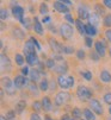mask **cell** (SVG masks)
<instances>
[{"label":"cell","instance_id":"cell-49","mask_svg":"<svg viewBox=\"0 0 111 120\" xmlns=\"http://www.w3.org/2000/svg\"><path fill=\"white\" fill-rule=\"evenodd\" d=\"M103 5L107 8H111V0H104L103 1Z\"/></svg>","mask_w":111,"mask_h":120},{"label":"cell","instance_id":"cell-40","mask_svg":"<svg viewBox=\"0 0 111 120\" xmlns=\"http://www.w3.org/2000/svg\"><path fill=\"white\" fill-rule=\"evenodd\" d=\"M16 116V111H8L6 114V119L7 120H13V118Z\"/></svg>","mask_w":111,"mask_h":120},{"label":"cell","instance_id":"cell-38","mask_svg":"<svg viewBox=\"0 0 111 120\" xmlns=\"http://www.w3.org/2000/svg\"><path fill=\"white\" fill-rule=\"evenodd\" d=\"M22 24H23V26L25 29H30L31 27V20L29 18H24V20L22 22Z\"/></svg>","mask_w":111,"mask_h":120},{"label":"cell","instance_id":"cell-56","mask_svg":"<svg viewBox=\"0 0 111 120\" xmlns=\"http://www.w3.org/2000/svg\"><path fill=\"white\" fill-rule=\"evenodd\" d=\"M109 55H110V57H111V48L109 49Z\"/></svg>","mask_w":111,"mask_h":120},{"label":"cell","instance_id":"cell-29","mask_svg":"<svg viewBox=\"0 0 111 120\" xmlns=\"http://www.w3.org/2000/svg\"><path fill=\"white\" fill-rule=\"evenodd\" d=\"M13 36H14L16 38H18V39H23V38H24V32H23L21 29L16 27V29L13 30Z\"/></svg>","mask_w":111,"mask_h":120},{"label":"cell","instance_id":"cell-53","mask_svg":"<svg viewBox=\"0 0 111 120\" xmlns=\"http://www.w3.org/2000/svg\"><path fill=\"white\" fill-rule=\"evenodd\" d=\"M63 4L65 5H72V1H69V0H63Z\"/></svg>","mask_w":111,"mask_h":120},{"label":"cell","instance_id":"cell-57","mask_svg":"<svg viewBox=\"0 0 111 120\" xmlns=\"http://www.w3.org/2000/svg\"><path fill=\"white\" fill-rule=\"evenodd\" d=\"M109 113H110V115H111V106L109 107Z\"/></svg>","mask_w":111,"mask_h":120},{"label":"cell","instance_id":"cell-24","mask_svg":"<svg viewBox=\"0 0 111 120\" xmlns=\"http://www.w3.org/2000/svg\"><path fill=\"white\" fill-rule=\"evenodd\" d=\"M82 112H84L85 120H96V114L90 108H85V109H82Z\"/></svg>","mask_w":111,"mask_h":120},{"label":"cell","instance_id":"cell-16","mask_svg":"<svg viewBox=\"0 0 111 120\" xmlns=\"http://www.w3.org/2000/svg\"><path fill=\"white\" fill-rule=\"evenodd\" d=\"M33 30H35V32L37 33V35H43V25H42V23L40 22V19L37 18V17H35L33 18Z\"/></svg>","mask_w":111,"mask_h":120},{"label":"cell","instance_id":"cell-46","mask_svg":"<svg viewBox=\"0 0 111 120\" xmlns=\"http://www.w3.org/2000/svg\"><path fill=\"white\" fill-rule=\"evenodd\" d=\"M29 74H30V70H29V68H28V67H23V69H22V75L26 77V76H28Z\"/></svg>","mask_w":111,"mask_h":120},{"label":"cell","instance_id":"cell-13","mask_svg":"<svg viewBox=\"0 0 111 120\" xmlns=\"http://www.w3.org/2000/svg\"><path fill=\"white\" fill-rule=\"evenodd\" d=\"M87 20H88V24H90V25L97 27V26L100 24V15H99L97 12H92V13L90 14V17H88Z\"/></svg>","mask_w":111,"mask_h":120},{"label":"cell","instance_id":"cell-34","mask_svg":"<svg viewBox=\"0 0 111 120\" xmlns=\"http://www.w3.org/2000/svg\"><path fill=\"white\" fill-rule=\"evenodd\" d=\"M40 13L44 17V15H47V13H48V5L47 4H42L41 5V7H40Z\"/></svg>","mask_w":111,"mask_h":120},{"label":"cell","instance_id":"cell-25","mask_svg":"<svg viewBox=\"0 0 111 120\" xmlns=\"http://www.w3.org/2000/svg\"><path fill=\"white\" fill-rule=\"evenodd\" d=\"M1 83H3V87L6 89V90H10L12 87H14V84H13V82L8 79V77H3V80H1Z\"/></svg>","mask_w":111,"mask_h":120},{"label":"cell","instance_id":"cell-52","mask_svg":"<svg viewBox=\"0 0 111 120\" xmlns=\"http://www.w3.org/2000/svg\"><path fill=\"white\" fill-rule=\"evenodd\" d=\"M61 120H70V118H69V115H67V114H65V115H62V118H61Z\"/></svg>","mask_w":111,"mask_h":120},{"label":"cell","instance_id":"cell-8","mask_svg":"<svg viewBox=\"0 0 111 120\" xmlns=\"http://www.w3.org/2000/svg\"><path fill=\"white\" fill-rule=\"evenodd\" d=\"M91 12L88 10V7L84 4H81L79 7H78V15H79V19L80 20H84V19H88Z\"/></svg>","mask_w":111,"mask_h":120},{"label":"cell","instance_id":"cell-31","mask_svg":"<svg viewBox=\"0 0 111 120\" xmlns=\"http://www.w3.org/2000/svg\"><path fill=\"white\" fill-rule=\"evenodd\" d=\"M45 67L49 68V69H55V67H56V62L54 61V58H49L45 61Z\"/></svg>","mask_w":111,"mask_h":120},{"label":"cell","instance_id":"cell-21","mask_svg":"<svg viewBox=\"0 0 111 120\" xmlns=\"http://www.w3.org/2000/svg\"><path fill=\"white\" fill-rule=\"evenodd\" d=\"M97 27H95V26H92V25H90V24H86V35H87V37H95V36H97Z\"/></svg>","mask_w":111,"mask_h":120},{"label":"cell","instance_id":"cell-2","mask_svg":"<svg viewBox=\"0 0 111 120\" xmlns=\"http://www.w3.org/2000/svg\"><path fill=\"white\" fill-rule=\"evenodd\" d=\"M77 95L80 100L82 101H86V100H91L92 99V90L86 87V86H79V87L77 88Z\"/></svg>","mask_w":111,"mask_h":120},{"label":"cell","instance_id":"cell-36","mask_svg":"<svg viewBox=\"0 0 111 120\" xmlns=\"http://www.w3.org/2000/svg\"><path fill=\"white\" fill-rule=\"evenodd\" d=\"M80 74H81V76H82V77H85L87 81H91V80H92V73H91V71L85 70V71H81Z\"/></svg>","mask_w":111,"mask_h":120},{"label":"cell","instance_id":"cell-44","mask_svg":"<svg viewBox=\"0 0 111 120\" xmlns=\"http://www.w3.org/2000/svg\"><path fill=\"white\" fill-rule=\"evenodd\" d=\"M95 8H96V11H97V13L100 15V14H103L104 13V8L99 5V4H96V6H95Z\"/></svg>","mask_w":111,"mask_h":120},{"label":"cell","instance_id":"cell-59","mask_svg":"<svg viewBox=\"0 0 111 120\" xmlns=\"http://www.w3.org/2000/svg\"><path fill=\"white\" fill-rule=\"evenodd\" d=\"M70 120H73V119H70Z\"/></svg>","mask_w":111,"mask_h":120},{"label":"cell","instance_id":"cell-19","mask_svg":"<svg viewBox=\"0 0 111 120\" xmlns=\"http://www.w3.org/2000/svg\"><path fill=\"white\" fill-rule=\"evenodd\" d=\"M75 26H77V29H78V31H79V33L81 36L86 35V25L82 23V20L75 19Z\"/></svg>","mask_w":111,"mask_h":120},{"label":"cell","instance_id":"cell-12","mask_svg":"<svg viewBox=\"0 0 111 120\" xmlns=\"http://www.w3.org/2000/svg\"><path fill=\"white\" fill-rule=\"evenodd\" d=\"M53 6H54V10L55 11H58L60 13H66V14L69 13V8H68L67 5L63 4V1H54Z\"/></svg>","mask_w":111,"mask_h":120},{"label":"cell","instance_id":"cell-41","mask_svg":"<svg viewBox=\"0 0 111 120\" xmlns=\"http://www.w3.org/2000/svg\"><path fill=\"white\" fill-rule=\"evenodd\" d=\"M103 99H104V101L106 102V104H109V105L111 106V93H106Z\"/></svg>","mask_w":111,"mask_h":120},{"label":"cell","instance_id":"cell-26","mask_svg":"<svg viewBox=\"0 0 111 120\" xmlns=\"http://www.w3.org/2000/svg\"><path fill=\"white\" fill-rule=\"evenodd\" d=\"M49 83L50 82H48V80L44 77V79H42L41 80V82H40V89L42 90V92H45V90H48L49 89Z\"/></svg>","mask_w":111,"mask_h":120},{"label":"cell","instance_id":"cell-27","mask_svg":"<svg viewBox=\"0 0 111 120\" xmlns=\"http://www.w3.org/2000/svg\"><path fill=\"white\" fill-rule=\"evenodd\" d=\"M82 114H84V112H82V111H81L80 108H78V107L73 108V111H72V115H73V119H80Z\"/></svg>","mask_w":111,"mask_h":120},{"label":"cell","instance_id":"cell-15","mask_svg":"<svg viewBox=\"0 0 111 120\" xmlns=\"http://www.w3.org/2000/svg\"><path fill=\"white\" fill-rule=\"evenodd\" d=\"M25 61H26V63L29 65H37V64H40V60H38L37 54H31V55L25 56Z\"/></svg>","mask_w":111,"mask_h":120},{"label":"cell","instance_id":"cell-33","mask_svg":"<svg viewBox=\"0 0 111 120\" xmlns=\"http://www.w3.org/2000/svg\"><path fill=\"white\" fill-rule=\"evenodd\" d=\"M74 48H72V46H63V49H62V52L63 54H66V55H72V54H74Z\"/></svg>","mask_w":111,"mask_h":120},{"label":"cell","instance_id":"cell-23","mask_svg":"<svg viewBox=\"0 0 111 120\" xmlns=\"http://www.w3.org/2000/svg\"><path fill=\"white\" fill-rule=\"evenodd\" d=\"M40 70H37V69H32V70H30V74H29V76H30V80H31V82H37L40 80Z\"/></svg>","mask_w":111,"mask_h":120},{"label":"cell","instance_id":"cell-11","mask_svg":"<svg viewBox=\"0 0 111 120\" xmlns=\"http://www.w3.org/2000/svg\"><path fill=\"white\" fill-rule=\"evenodd\" d=\"M49 44H50V48L53 49V51H54L55 54H61L62 52L63 45L60 44L55 38H49Z\"/></svg>","mask_w":111,"mask_h":120},{"label":"cell","instance_id":"cell-18","mask_svg":"<svg viewBox=\"0 0 111 120\" xmlns=\"http://www.w3.org/2000/svg\"><path fill=\"white\" fill-rule=\"evenodd\" d=\"M1 68H3V70L6 69V71H10L11 70V61L10 58L6 56V55H1Z\"/></svg>","mask_w":111,"mask_h":120},{"label":"cell","instance_id":"cell-47","mask_svg":"<svg viewBox=\"0 0 111 120\" xmlns=\"http://www.w3.org/2000/svg\"><path fill=\"white\" fill-rule=\"evenodd\" d=\"M105 37H106L107 42L111 43V29H107V30L105 31Z\"/></svg>","mask_w":111,"mask_h":120},{"label":"cell","instance_id":"cell-3","mask_svg":"<svg viewBox=\"0 0 111 120\" xmlns=\"http://www.w3.org/2000/svg\"><path fill=\"white\" fill-rule=\"evenodd\" d=\"M59 31H60V35H61V37H62L63 39H70V38L73 37V35H74L73 26L69 25V24H67V23L61 24Z\"/></svg>","mask_w":111,"mask_h":120},{"label":"cell","instance_id":"cell-48","mask_svg":"<svg viewBox=\"0 0 111 120\" xmlns=\"http://www.w3.org/2000/svg\"><path fill=\"white\" fill-rule=\"evenodd\" d=\"M90 56H91V58H92V60H95V61H98V60H99V57H100L97 52H92Z\"/></svg>","mask_w":111,"mask_h":120},{"label":"cell","instance_id":"cell-54","mask_svg":"<svg viewBox=\"0 0 111 120\" xmlns=\"http://www.w3.org/2000/svg\"><path fill=\"white\" fill-rule=\"evenodd\" d=\"M0 120H7V119H6V116H4V115H1V116H0Z\"/></svg>","mask_w":111,"mask_h":120},{"label":"cell","instance_id":"cell-20","mask_svg":"<svg viewBox=\"0 0 111 120\" xmlns=\"http://www.w3.org/2000/svg\"><path fill=\"white\" fill-rule=\"evenodd\" d=\"M99 77L104 83H110L111 82V73L107 71V70H102L100 74H99Z\"/></svg>","mask_w":111,"mask_h":120},{"label":"cell","instance_id":"cell-4","mask_svg":"<svg viewBox=\"0 0 111 120\" xmlns=\"http://www.w3.org/2000/svg\"><path fill=\"white\" fill-rule=\"evenodd\" d=\"M70 100V94L68 92H60L56 94V96H55V105L56 106H63L66 105L67 102Z\"/></svg>","mask_w":111,"mask_h":120},{"label":"cell","instance_id":"cell-22","mask_svg":"<svg viewBox=\"0 0 111 120\" xmlns=\"http://www.w3.org/2000/svg\"><path fill=\"white\" fill-rule=\"evenodd\" d=\"M25 107H26V101L19 100L16 104V113H18V114L23 113V111H25Z\"/></svg>","mask_w":111,"mask_h":120},{"label":"cell","instance_id":"cell-17","mask_svg":"<svg viewBox=\"0 0 111 120\" xmlns=\"http://www.w3.org/2000/svg\"><path fill=\"white\" fill-rule=\"evenodd\" d=\"M41 104H42V108L44 109V112H50V111H51L53 104H51L49 96H44V98L42 99V101H41Z\"/></svg>","mask_w":111,"mask_h":120},{"label":"cell","instance_id":"cell-39","mask_svg":"<svg viewBox=\"0 0 111 120\" xmlns=\"http://www.w3.org/2000/svg\"><path fill=\"white\" fill-rule=\"evenodd\" d=\"M77 57H78L79 60H84V58L86 57L85 51H84V50H78V51H77Z\"/></svg>","mask_w":111,"mask_h":120},{"label":"cell","instance_id":"cell-58","mask_svg":"<svg viewBox=\"0 0 111 120\" xmlns=\"http://www.w3.org/2000/svg\"><path fill=\"white\" fill-rule=\"evenodd\" d=\"M107 120H111V116H110V118H109V119H107Z\"/></svg>","mask_w":111,"mask_h":120},{"label":"cell","instance_id":"cell-32","mask_svg":"<svg viewBox=\"0 0 111 120\" xmlns=\"http://www.w3.org/2000/svg\"><path fill=\"white\" fill-rule=\"evenodd\" d=\"M104 26L106 27H111V14H105L104 17V20H103Z\"/></svg>","mask_w":111,"mask_h":120},{"label":"cell","instance_id":"cell-1","mask_svg":"<svg viewBox=\"0 0 111 120\" xmlns=\"http://www.w3.org/2000/svg\"><path fill=\"white\" fill-rule=\"evenodd\" d=\"M58 84L62 89H68L74 86V77L70 75H59L58 77Z\"/></svg>","mask_w":111,"mask_h":120},{"label":"cell","instance_id":"cell-10","mask_svg":"<svg viewBox=\"0 0 111 120\" xmlns=\"http://www.w3.org/2000/svg\"><path fill=\"white\" fill-rule=\"evenodd\" d=\"M23 50H24L25 56L31 55V54H36V46H35V44L32 43V41H31V39H29V41H26V42H25Z\"/></svg>","mask_w":111,"mask_h":120},{"label":"cell","instance_id":"cell-9","mask_svg":"<svg viewBox=\"0 0 111 120\" xmlns=\"http://www.w3.org/2000/svg\"><path fill=\"white\" fill-rule=\"evenodd\" d=\"M13 84H14V88L21 89V88L24 87V86L28 84V79H26L25 76H23V75H18V76L14 77V80H13Z\"/></svg>","mask_w":111,"mask_h":120},{"label":"cell","instance_id":"cell-30","mask_svg":"<svg viewBox=\"0 0 111 120\" xmlns=\"http://www.w3.org/2000/svg\"><path fill=\"white\" fill-rule=\"evenodd\" d=\"M32 108H33V111L36 112V113H40L43 108H42V104L40 101H35L33 104H32Z\"/></svg>","mask_w":111,"mask_h":120},{"label":"cell","instance_id":"cell-6","mask_svg":"<svg viewBox=\"0 0 111 120\" xmlns=\"http://www.w3.org/2000/svg\"><path fill=\"white\" fill-rule=\"evenodd\" d=\"M12 15L14 17V19L19 20L21 23L24 20V8L19 5H16L12 7Z\"/></svg>","mask_w":111,"mask_h":120},{"label":"cell","instance_id":"cell-28","mask_svg":"<svg viewBox=\"0 0 111 120\" xmlns=\"http://www.w3.org/2000/svg\"><path fill=\"white\" fill-rule=\"evenodd\" d=\"M14 61H16V64H17V65H23L24 62H25V58H24L23 55H21V54H16Z\"/></svg>","mask_w":111,"mask_h":120},{"label":"cell","instance_id":"cell-35","mask_svg":"<svg viewBox=\"0 0 111 120\" xmlns=\"http://www.w3.org/2000/svg\"><path fill=\"white\" fill-rule=\"evenodd\" d=\"M7 18H8V11L5 10V8H1V11H0V19L5 20Z\"/></svg>","mask_w":111,"mask_h":120},{"label":"cell","instance_id":"cell-50","mask_svg":"<svg viewBox=\"0 0 111 120\" xmlns=\"http://www.w3.org/2000/svg\"><path fill=\"white\" fill-rule=\"evenodd\" d=\"M55 88H56V83H55V81L53 80V81L50 82V86H49V89L54 92V90H55Z\"/></svg>","mask_w":111,"mask_h":120},{"label":"cell","instance_id":"cell-45","mask_svg":"<svg viewBox=\"0 0 111 120\" xmlns=\"http://www.w3.org/2000/svg\"><path fill=\"white\" fill-rule=\"evenodd\" d=\"M30 120H42V118L40 116L38 113H32L30 115Z\"/></svg>","mask_w":111,"mask_h":120},{"label":"cell","instance_id":"cell-14","mask_svg":"<svg viewBox=\"0 0 111 120\" xmlns=\"http://www.w3.org/2000/svg\"><path fill=\"white\" fill-rule=\"evenodd\" d=\"M54 70L56 71L59 75H66V73L68 71V64H67V62L66 61H62V62L58 63Z\"/></svg>","mask_w":111,"mask_h":120},{"label":"cell","instance_id":"cell-55","mask_svg":"<svg viewBox=\"0 0 111 120\" xmlns=\"http://www.w3.org/2000/svg\"><path fill=\"white\" fill-rule=\"evenodd\" d=\"M44 120H53L50 116H44Z\"/></svg>","mask_w":111,"mask_h":120},{"label":"cell","instance_id":"cell-43","mask_svg":"<svg viewBox=\"0 0 111 120\" xmlns=\"http://www.w3.org/2000/svg\"><path fill=\"white\" fill-rule=\"evenodd\" d=\"M65 17H66V19H67L70 24H75V19H74L73 17H72V14H70V13H67Z\"/></svg>","mask_w":111,"mask_h":120},{"label":"cell","instance_id":"cell-51","mask_svg":"<svg viewBox=\"0 0 111 120\" xmlns=\"http://www.w3.org/2000/svg\"><path fill=\"white\" fill-rule=\"evenodd\" d=\"M49 22H50V17H49V15H44V17H43L42 23H43V24H48Z\"/></svg>","mask_w":111,"mask_h":120},{"label":"cell","instance_id":"cell-5","mask_svg":"<svg viewBox=\"0 0 111 120\" xmlns=\"http://www.w3.org/2000/svg\"><path fill=\"white\" fill-rule=\"evenodd\" d=\"M90 107H91V111L93 112L95 114H97V115H102L103 114V106H102L99 100L92 98L90 100Z\"/></svg>","mask_w":111,"mask_h":120},{"label":"cell","instance_id":"cell-42","mask_svg":"<svg viewBox=\"0 0 111 120\" xmlns=\"http://www.w3.org/2000/svg\"><path fill=\"white\" fill-rule=\"evenodd\" d=\"M30 39L32 41V43L35 44V46H36V49H37V50H41V49H42V46H41V44H40V42H38V41H37L36 38H33V37H31Z\"/></svg>","mask_w":111,"mask_h":120},{"label":"cell","instance_id":"cell-37","mask_svg":"<svg viewBox=\"0 0 111 120\" xmlns=\"http://www.w3.org/2000/svg\"><path fill=\"white\" fill-rule=\"evenodd\" d=\"M85 44H86V46L87 48H92V45H95V43H93V41H92V38L91 37H85Z\"/></svg>","mask_w":111,"mask_h":120},{"label":"cell","instance_id":"cell-7","mask_svg":"<svg viewBox=\"0 0 111 120\" xmlns=\"http://www.w3.org/2000/svg\"><path fill=\"white\" fill-rule=\"evenodd\" d=\"M95 48H96V52L100 57H104L106 55V44L104 41H97L95 43Z\"/></svg>","mask_w":111,"mask_h":120}]
</instances>
